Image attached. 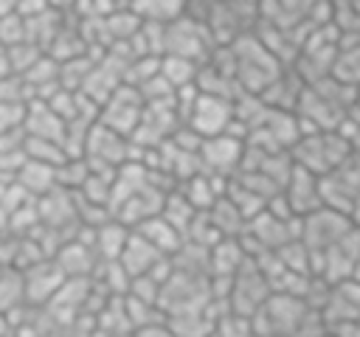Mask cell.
I'll list each match as a JSON object with an SVG mask.
<instances>
[{"mask_svg": "<svg viewBox=\"0 0 360 337\" xmlns=\"http://www.w3.org/2000/svg\"><path fill=\"white\" fill-rule=\"evenodd\" d=\"M214 45L217 42H214L208 25L191 14H180L177 20L163 25V53L186 56V59H194L202 65Z\"/></svg>", "mask_w": 360, "mask_h": 337, "instance_id": "1", "label": "cell"}, {"mask_svg": "<svg viewBox=\"0 0 360 337\" xmlns=\"http://www.w3.org/2000/svg\"><path fill=\"white\" fill-rule=\"evenodd\" d=\"M270 281L264 278V272L259 270V264L253 258H245V264L233 272L231 278V292H228V309L233 315L250 317L256 309L264 306V300L270 298Z\"/></svg>", "mask_w": 360, "mask_h": 337, "instance_id": "2", "label": "cell"}, {"mask_svg": "<svg viewBox=\"0 0 360 337\" xmlns=\"http://www.w3.org/2000/svg\"><path fill=\"white\" fill-rule=\"evenodd\" d=\"M141 112H143V98H141V93H138V87L135 84H127V81H121L112 93H110V98L98 107V124H104V126H110V129H115L118 135H132V129L138 126V121H141Z\"/></svg>", "mask_w": 360, "mask_h": 337, "instance_id": "3", "label": "cell"}, {"mask_svg": "<svg viewBox=\"0 0 360 337\" xmlns=\"http://www.w3.org/2000/svg\"><path fill=\"white\" fill-rule=\"evenodd\" d=\"M231 121H233V98L197 93L183 124L191 126L200 138H211V135H222L231 126Z\"/></svg>", "mask_w": 360, "mask_h": 337, "instance_id": "4", "label": "cell"}, {"mask_svg": "<svg viewBox=\"0 0 360 337\" xmlns=\"http://www.w3.org/2000/svg\"><path fill=\"white\" fill-rule=\"evenodd\" d=\"M242 152H245V140H242V138H233V135H228V132H222V135L202 138L197 154H200L202 171L231 180V177L239 171V166H242Z\"/></svg>", "mask_w": 360, "mask_h": 337, "instance_id": "5", "label": "cell"}, {"mask_svg": "<svg viewBox=\"0 0 360 337\" xmlns=\"http://www.w3.org/2000/svg\"><path fill=\"white\" fill-rule=\"evenodd\" d=\"M349 227H352V222H349L346 213L321 205V208H315L312 213L301 216V236H298V239H301L312 253H321V250H326L329 244H335Z\"/></svg>", "mask_w": 360, "mask_h": 337, "instance_id": "6", "label": "cell"}, {"mask_svg": "<svg viewBox=\"0 0 360 337\" xmlns=\"http://www.w3.org/2000/svg\"><path fill=\"white\" fill-rule=\"evenodd\" d=\"M22 284H25V303L42 306L65 284V272L53 258H39L22 270Z\"/></svg>", "mask_w": 360, "mask_h": 337, "instance_id": "7", "label": "cell"}, {"mask_svg": "<svg viewBox=\"0 0 360 337\" xmlns=\"http://www.w3.org/2000/svg\"><path fill=\"white\" fill-rule=\"evenodd\" d=\"M281 194L287 197L290 208L295 216H307L315 208H321V194H318V174L301 168L292 163V171L287 177V183L281 185Z\"/></svg>", "mask_w": 360, "mask_h": 337, "instance_id": "8", "label": "cell"}, {"mask_svg": "<svg viewBox=\"0 0 360 337\" xmlns=\"http://www.w3.org/2000/svg\"><path fill=\"white\" fill-rule=\"evenodd\" d=\"M22 129L28 138H45V140H59V143L65 138V121L48 107V101H28L25 104Z\"/></svg>", "mask_w": 360, "mask_h": 337, "instance_id": "9", "label": "cell"}, {"mask_svg": "<svg viewBox=\"0 0 360 337\" xmlns=\"http://www.w3.org/2000/svg\"><path fill=\"white\" fill-rule=\"evenodd\" d=\"M158 258H163V253H158L143 236H138L135 230H129V239H127V244H124V250H121V256L115 261L124 267V272L129 278H135V275L149 272Z\"/></svg>", "mask_w": 360, "mask_h": 337, "instance_id": "10", "label": "cell"}, {"mask_svg": "<svg viewBox=\"0 0 360 337\" xmlns=\"http://www.w3.org/2000/svg\"><path fill=\"white\" fill-rule=\"evenodd\" d=\"M14 183H17L28 197L39 199L42 194H48V191L56 188V166L25 157V163H22L20 171L14 174Z\"/></svg>", "mask_w": 360, "mask_h": 337, "instance_id": "11", "label": "cell"}, {"mask_svg": "<svg viewBox=\"0 0 360 337\" xmlns=\"http://www.w3.org/2000/svg\"><path fill=\"white\" fill-rule=\"evenodd\" d=\"M245 247L239 242V236H222L217 244L208 247V275H228L233 278V272L245 264Z\"/></svg>", "mask_w": 360, "mask_h": 337, "instance_id": "12", "label": "cell"}, {"mask_svg": "<svg viewBox=\"0 0 360 337\" xmlns=\"http://www.w3.org/2000/svg\"><path fill=\"white\" fill-rule=\"evenodd\" d=\"M129 230L132 227H127L124 222H118L112 216L107 222L96 225L93 227V250H96L98 261H115L121 256L127 239H129Z\"/></svg>", "mask_w": 360, "mask_h": 337, "instance_id": "13", "label": "cell"}, {"mask_svg": "<svg viewBox=\"0 0 360 337\" xmlns=\"http://www.w3.org/2000/svg\"><path fill=\"white\" fill-rule=\"evenodd\" d=\"M138 236H143L158 253H163V256H172L177 247H180V242H183V236H180V230L177 227H172L160 213H155V216H149V219H143L141 225H135L132 227Z\"/></svg>", "mask_w": 360, "mask_h": 337, "instance_id": "14", "label": "cell"}, {"mask_svg": "<svg viewBox=\"0 0 360 337\" xmlns=\"http://www.w3.org/2000/svg\"><path fill=\"white\" fill-rule=\"evenodd\" d=\"M205 216L211 219V225L217 227L219 236H239L248 225V219L239 213V208L222 194L219 199H214V205L205 211Z\"/></svg>", "mask_w": 360, "mask_h": 337, "instance_id": "15", "label": "cell"}, {"mask_svg": "<svg viewBox=\"0 0 360 337\" xmlns=\"http://www.w3.org/2000/svg\"><path fill=\"white\" fill-rule=\"evenodd\" d=\"M129 8L143 22H172L186 14V0H129Z\"/></svg>", "mask_w": 360, "mask_h": 337, "instance_id": "16", "label": "cell"}, {"mask_svg": "<svg viewBox=\"0 0 360 337\" xmlns=\"http://www.w3.org/2000/svg\"><path fill=\"white\" fill-rule=\"evenodd\" d=\"M197 213H200V211H197V208H194V205H191V202L177 191V185L163 197L160 216H163L172 227H177V230H180V236L188 230V225L194 222V216H197Z\"/></svg>", "mask_w": 360, "mask_h": 337, "instance_id": "17", "label": "cell"}, {"mask_svg": "<svg viewBox=\"0 0 360 337\" xmlns=\"http://www.w3.org/2000/svg\"><path fill=\"white\" fill-rule=\"evenodd\" d=\"M101 20H104V28H107L110 42H129L138 34L141 22H143L129 6H121V8L110 11V14H104Z\"/></svg>", "mask_w": 360, "mask_h": 337, "instance_id": "18", "label": "cell"}, {"mask_svg": "<svg viewBox=\"0 0 360 337\" xmlns=\"http://www.w3.org/2000/svg\"><path fill=\"white\" fill-rule=\"evenodd\" d=\"M197 70H200V62H194V59L174 56V53H163L160 56V76L174 90L177 87H186V84H194L197 81Z\"/></svg>", "mask_w": 360, "mask_h": 337, "instance_id": "19", "label": "cell"}, {"mask_svg": "<svg viewBox=\"0 0 360 337\" xmlns=\"http://www.w3.org/2000/svg\"><path fill=\"white\" fill-rule=\"evenodd\" d=\"M332 76L338 81H346L352 87H360V42L338 51L335 65H332Z\"/></svg>", "mask_w": 360, "mask_h": 337, "instance_id": "20", "label": "cell"}, {"mask_svg": "<svg viewBox=\"0 0 360 337\" xmlns=\"http://www.w3.org/2000/svg\"><path fill=\"white\" fill-rule=\"evenodd\" d=\"M17 42H25V20L14 11V14L0 17V45L11 48Z\"/></svg>", "mask_w": 360, "mask_h": 337, "instance_id": "21", "label": "cell"}, {"mask_svg": "<svg viewBox=\"0 0 360 337\" xmlns=\"http://www.w3.org/2000/svg\"><path fill=\"white\" fill-rule=\"evenodd\" d=\"M329 331H332L335 337H360V317L346 320V323H338V326H332Z\"/></svg>", "mask_w": 360, "mask_h": 337, "instance_id": "22", "label": "cell"}, {"mask_svg": "<svg viewBox=\"0 0 360 337\" xmlns=\"http://www.w3.org/2000/svg\"><path fill=\"white\" fill-rule=\"evenodd\" d=\"M17 6H20V0H0V17L14 14V11H17Z\"/></svg>", "mask_w": 360, "mask_h": 337, "instance_id": "23", "label": "cell"}, {"mask_svg": "<svg viewBox=\"0 0 360 337\" xmlns=\"http://www.w3.org/2000/svg\"><path fill=\"white\" fill-rule=\"evenodd\" d=\"M76 0H51V6H56V8H70Z\"/></svg>", "mask_w": 360, "mask_h": 337, "instance_id": "24", "label": "cell"}, {"mask_svg": "<svg viewBox=\"0 0 360 337\" xmlns=\"http://www.w3.org/2000/svg\"><path fill=\"white\" fill-rule=\"evenodd\" d=\"M323 337H335V334H332V331H326V334H323Z\"/></svg>", "mask_w": 360, "mask_h": 337, "instance_id": "25", "label": "cell"}, {"mask_svg": "<svg viewBox=\"0 0 360 337\" xmlns=\"http://www.w3.org/2000/svg\"><path fill=\"white\" fill-rule=\"evenodd\" d=\"M357 104H360V87H357Z\"/></svg>", "mask_w": 360, "mask_h": 337, "instance_id": "26", "label": "cell"}, {"mask_svg": "<svg viewBox=\"0 0 360 337\" xmlns=\"http://www.w3.org/2000/svg\"><path fill=\"white\" fill-rule=\"evenodd\" d=\"M357 3H360V0H357Z\"/></svg>", "mask_w": 360, "mask_h": 337, "instance_id": "27", "label": "cell"}]
</instances>
